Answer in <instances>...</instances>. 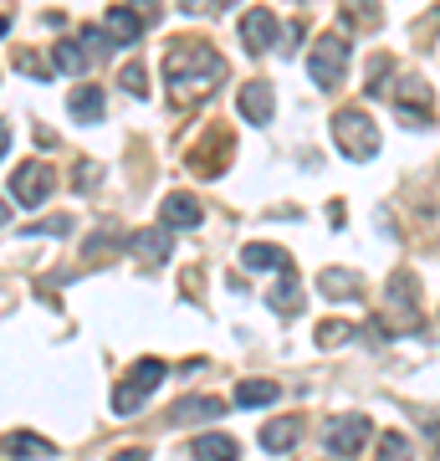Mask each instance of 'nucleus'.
I'll return each instance as SVG.
<instances>
[{"instance_id":"nucleus-1","label":"nucleus","mask_w":440,"mask_h":461,"mask_svg":"<svg viewBox=\"0 0 440 461\" xmlns=\"http://www.w3.org/2000/svg\"><path fill=\"white\" fill-rule=\"evenodd\" d=\"M164 77L175 87V103H195V98H205L211 87H220L226 62H220V51L205 47V41H175V47L164 51Z\"/></svg>"},{"instance_id":"nucleus-2","label":"nucleus","mask_w":440,"mask_h":461,"mask_svg":"<svg viewBox=\"0 0 440 461\" xmlns=\"http://www.w3.org/2000/svg\"><path fill=\"white\" fill-rule=\"evenodd\" d=\"M333 144L343 149V159H359L364 165V159L379 154V129L359 113V108H343V113L333 118Z\"/></svg>"},{"instance_id":"nucleus-3","label":"nucleus","mask_w":440,"mask_h":461,"mask_svg":"<svg viewBox=\"0 0 440 461\" xmlns=\"http://www.w3.org/2000/svg\"><path fill=\"white\" fill-rule=\"evenodd\" d=\"M164 375H169V369H164L159 359H139V364L129 369V379L113 390V411H118V415H139V411H144V400L164 384Z\"/></svg>"},{"instance_id":"nucleus-4","label":"nucleus","mask_w":440,"mask_h":461,"mask_svg":"<svg viewBox=\"0 0 440 461\" xmlns=\"http://www.w3.org/2000/svg\"><path fill=\"white\" fill-rule=\"evenodd\" d=\"M343 72H348V41H343V36H323L308 57V77L318 87H338Z\"/></svg>"},{"instance_id":"nucleus-5","label":"nucleus","mask_w":440,"mask_h":461,"mask_svg":"<svg viewBox=\"0 0 440 461\" xmlns=\"http://www.w3.org/2000/svg\"><path fill=\"white\" fill-rule=\"evenodd\" d=\"M51 185H57V169H47V165H16L11 169V195H16V205L21 211H36L41 200L51 195Z\"/></svg>"},{"instance_id":"nucleus-6","label":"nucleus","mask_w":440,"mask_h":461,"mask_svg":"<svg viewBox=\"0 0 440 461\" xmlns=\"http://www.w3.org/2000/svg\"><path fill=\"white\" fill-rule=\"evenodd\" d=\"M364 441H369V420H364V415H338V420L328 426V451H333V456H354Z\"/></svg>"},{"instance_id":"nucleus-7","label":"nucleus","mask_w":440,"mask_h":461,"mask_svg":"<svg viewBox=\"0 0 440 461\" xmlns=\"http://www.w3.org/2000/svg\"><path fill=\"white\" fill-rule=\"evenodd\" d=\"M139 32H144V16H139V11H129V5H108V16H103L108 47H139Z\"/></svg>"},{"instance_id":"nucleus-8","label":"nucleus","mask_w":440,"mask_h":461,"mask_svg":"<svg viewBox=\"0 0 440 461\" xmlns=\"http://www.w3.org/2000/svg\"><path fill=\"white\" fill-rule=\"evenodd\" d=\"M241 41H246V51H266V47H277V16L272 11H246L241 16Z\"/></svg>"},{"instance_id":"nucleus-9","label":"nucleus","mask_w":440,"mask_h":461,"mask_svg":"<svg viewBox=\"0 0 440 461\" xmlns=\"http://www.w3.org/2000/svg\"><path fill=\"white\" fill-rule=\"evenodd\" d=\"M272 113H277V93H272V83H246L241 87V118L246 123H272Z\"/></svg>"},{"instance_id":"nucleus-10","label":"nucleus","mask_w":440,"mask_h":461,"mask_svg":"<svg viewBox=\"0 0 440 461\" xmlns=\"http://www.w3.org/2000/svg\"><path fill=\"white\" fill-rule=\"evenodd\" d=\"M297 436H302V415H277V420L261 426V451L282 456V451H292L297 446Z\"/></svg>"},{"instance_id":"nucleus-11","label":"nucleus","mask_w":440,"mask_h":461,"mask_svg":"<svg viewBox=\"0 0 440 461\" xmlns=\"http://www.w3.org/2000/svg\"><path fill=\"white\" fill-rule=\"evenodd\" d=\"M241 267L246 272H292V257L282 247H272V241H251L241 251Z\"/></svg>"},{"instance_id":"nucleus-12","label":"nucleus","mask_w":440,"mask_h":461,"mask_svg":"<svg viewBox=\"0 0 440 461\" xmlns=\"http://www.w3.org/2000/svg\"><path fill=\"white\" fill-rule=\"evenodd\" d=\"M200 215H205V211H200L195 195H184V190L164 195V230H169V226H184V230H190V226H200Z\"/></svg>"},{"instance_id":"nucleus-13","label":"nucleus","mask_w":440,"mask_h":461,"mask_svg":"<svg viewBox=\"0 0 440 461\" xmlns=\"http://www.w3.org/2000/svg\"><path fill=\"white\" fill-rule=\"evenodd\" d=\"M190 456L195 461H236V441L220 436V430H211V436H195L190 441Z\"/></svg>"},{"instance_id":"nucleus-14","label":"nucleus","mask_w":440,"mask_h":461,"mask_svg":"<svg viewBox=\"0 0 440 461\" xmlns=\"http://www.w3.org/2000/svg\"><path fill=\"white\" fill-rule=\"evenodd\" d=\"M67 113L77 118V123H98V118H103V93H98V87H72Z\"/></svg>"},{"instance_id":"nucleus-15","label":"nucleus","mask_w":440,"mask_h":461,"mask_svg":"<svg viewBox=\"0 0 440 461\" xmlns=\"http://www.w3.org/2000/svg\"><path fill=\"white\" fill-rule=\"evenodd\" d=\"M133 251H139V257H144L148 267H164L169 262V230H139V236H133Z\"/></svg>"},{"instance_id":"nucleus-16","label":"nucleus","mask_w":440,"mask_h":461,"mask_svg":"<svg viewBox=\"0 0 440 461\" xmlns=\"http://www.w3.org/2000/svg\"><path fill=\"white\" fill-rule=\"evenodd\" d=\"M282 390L272 384V379H241L236 384V405H246V411H256V405H272Z\"/></svg>"},{"instance_id":"nucleus-17","label":"nucleus","mask_w":440,"mask_h":461,"mask_svg":"<svg viewBox=\"0 0 440 461\" xmlns=\"http://www.w3.org/2000/svg\"><path fill=\"white\" fill-rule=\"evenodd\" d=\"M211 415H220V400L215 395H190V400H175L169 420H211Z\"/></svg>"},{"instance_id":"nucleus-18","label":"nucleus","mask_w":440,"mask_h":461,"mask_svg":"<svg viewBox=\"0 0 440 461\" xmlns=\"http://www.w3.org/2000/svg\"><path fill=\"white\" fill-rule=\"evenodd\" d=\"M87 57H93V51H82V41H57V47H51V67H57V72H82Z\"/></svg>"},{"instance_id":"nucleus-19","label":"nucleus","mask_w":440,"mask_h":461,"mask_svg":"<svg viewBox=\"0 0 440 461\" xmlns=\"http://www.w3.org/2000/svg\"><path fill=\"white\" fill-rule=\"evenodd\" d=\"M11 451H16V456H26V461H41V456H57V451H51V441H41V436H26V430H16V436H11Z\"/></svg>"},{"instance_id":"nucleus-20","label":"nucleus","mask_w":440,"mask_h":461,"mask_svg":"<svg viewBox=\"0 0 440 461\" xmlns=\"http://www.w3.org/2000/svg\"><path fill=\"white\" fill-rule=\"evenodd\" d=\"M323 293L328 297H359V277L354 272H323Z\"/></svg>"},{"instance_id":"nucleus-21","label":"nucleus","mask_w":440,"mask_h":461,"mask_svg":"<svg viewBox=\"0 0 440 461\" xmlns=\"http://www.w3.org/2000/svg\"><path fill=\"white\" fill-rule=\"evenodd\" d=\"M379 461H409V441L400 430H384L379 436Z\"/></svg>"},{"instance_id":"nucleus-22","label":"nucleus","mask_w":440,"mask_h":461,"mask_svg":"<svg viewBox=\"0 0 440 461\" xmlns=\"http://www.w3.org/2000/svg\"><path fill=\"white\" fill-rule=\"evenodd\" d=\"M390 57H374V72H369V87H364V93H369V98H384V83H390Z\"/></svg>"},{"instance_id":"nucleus-23","label":"nucleus","mask_w":440,"mask_h":461,"mask_svg":"<svg viewBox=\"0 0 440 461\" xmlns=\"http://www.w3.org/2000/svg\"><path fill=\"white\" fill-rule=\"evenodd\" d=\"M123 87H129L133 98H144V93H148V72H144V62H129V67H123Z\"/></svg>"},{"instance_id":"nucleus-24","label":"nucleus","mask_w":440,"mask_h":461,"mask_svg":"<svg viewBox=\"0 0 440 461\" xmlns=\"http://www.w3.org/2000/svg\"><path fill=\"white\" fill-rule=\"evenodd\" d=\"M348 333H354L348 323H323V329H318V344H323V348H333V344H343Z\"/></svg>"},{"instance_id":"nucleus-25","label":"nucleus","mask_w":440,"mask_h":461,"mask_svg":"<svg viewBox=\"0 0 440 461\" xmlns=\"http://www.w3.org/2000/svg\"><path fill=\"white\" fill-rule=\"evenodd\" d=\"M16 67L26 72V77H51V67L41 62V57H31V51H21V57H16Z\"/></svg>"},{"instance_id":"nucleus-26","label":"nucleus","mask_w":440,"mask_h":461,"mask_svg":"<svg viewBox=\"0 0 440 461\" xmlns=\"http://www.w3.org/2000/svg\"><path fill=\"white\" fill-rule=\"evenodd\" d=\"M67 226H72V221L57 215V221H41V226H31V230H36V236H67Z\"/></svg>"},{"instance_id":"nucleus-27","label":"nucleus","mask_w":440,"mask_h":461,"mask_svg":"<svg viewBox=\"0 0 440 461\" xmlns=\"http://www.w3.org/2000/svg\"><path fill=\"white\" fill-rule=\"evenodd\" d=\"M113 461H148V456H144V451H118Z\"/></svg>"},{"instance_id":"nucleus-28","label":"nucleus","mask_w":440,"mask_h":461,"mask_svg":"<svg viewBox=\"0 0 440 461\" xmlns=\"http://www.w3.org/2000/svg\"><path fill=\"white\" fill-rule=\"evenodd\" d=\"M5 149H11V129H5V123H0V154H5Z\"/></svg>"},{"instance_id":"nucleus-29","label":"nucleus","mask_w":440,"mask_h":461,"mask_svg":"<svg viewBox=\"0 0 440 461\" xmlns=\"http://www.w3.org/2000/svg\"><path fill=\"white\" fill-rule=\"evenodd\" d=\"M5 32H11V21H5V16H0V36H5Z\"/></svg>"},{"instance_id":"nucleus-30","label":"nucleus","mask_w":440,"mask_h":461,"mask_svg":"<svg viewBox=\"0 0 440 461\" xmlns=\"http://www.w3.org/2000/svg\"><path fill=\"white\" fill-rule=\"evenodd\" d=\"M5 215H11V211H5V200H0V226H5Z\"/></svg>"}]
</instances>
